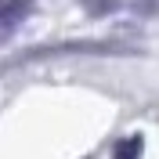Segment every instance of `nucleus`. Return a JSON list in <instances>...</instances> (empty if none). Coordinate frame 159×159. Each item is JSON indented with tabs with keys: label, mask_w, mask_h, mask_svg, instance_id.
<instances>
[{
	"label": "nucleus",
	"mask_w": 159,
	"mask_h": 159,
	"mask_svg": "<svg viewBox=\"0 0 159 159\" xmlns=\"http://www.w3.org/2000/svg\"><path fill=\"white\" fill-rule=\"evenodd\" d=\"M33 0H0V36H7L25 15H29Z\"/></svg>",
	"instance_id": "nucleus-1"
},
{
	"label": "nucleus",
	"mask_w": 159,
	"mask_h": 159,
	"mask_svg": "<svg viewBox=\"0 0 159 159\" xmlns=\"http://www.w3.org/2000/svg\"><path fill=\"white\" fill-rule=\"evenodd\" d=\"M141 152H145V141H141L138 134H130V138L116 141V148H112V159H141Z\"/></svg>",
	"instance_id": "nucleus-2"
},
{
	"label": "nucleus",
	"mask_w": 159,
	"mask_h": 159,
	"mask_svg": "<svg viewBox=\"0 0 159 159\" xmlns=\"http://www.w3.org/2000/svg\"><path fill=\"white\" fill-rule=\"evenodd\" d=\"M83 7H87V15L101 18V15H109V11L119 7V0H83Z\"/></svg>",
	"instance_id": "nucleus-3"
}]
</instances>
